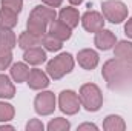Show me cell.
<instances>
[{
	"mask_svg": "<svg viewBox=\"0 0 132 131\" xmlns=\"http://www.w3.org/2000/svg\"><path fill=\"white\" fill-rule=\"evenodd\" d=\"M69 3H71V5H74V6H78V5H81V3H83V0H69Z\"/></svg>",
	"mask_w": 132,
	"mask_h": 131,
	"instance_id": "32",
	"label": "cell"
},
{
	"mask_svg": "<svg viewBox=\"0 0 132 131\" xmlns=\"http://www.w3.org/2000/svg\"><path fill=\"white\" fill-rule=\"evenodd\" d=\"M80 22L88 33H97L104 28V17L103 14H100L97 11H86L81 16Z\"/></svg>",
	"mask_w": 132,
	"mask_h": 131,
	"instance_id": "7",
	"label": "cell"
},
{
	"mask_svg": "<svg viewBox=\"0 0 132 131\" xmlns=\"http://www.w3.org/2000/svg\"><path fill=\"white\" fill-rule=\"evenodd\" d=\"M46 6H51V8H59V6H62V3H63V0H42Z\"/></svg>",
	"mask_w": 132,
	"mask_h": 131,
	"instance_id": "29",
	"label": "cell"
},
{
	"mask_svg": "<svg viewBox=\"0 0 132 131\" xmlns=\"http://www.w3.org/2000/svg\"><path fill=\"white\" fill-rule=\"evenodd\" d=\"M77 60H78V65L81 66L83 69L91 71V69H94L95 66L98 65L100 57L94 49H81L77 54Z\"/></svg>",
	"mask_w": 132,
	"mask_h": 131,
	"instance_id": "11",
	"label": "cell"
},
{
	"mask_svg": "<svg viewBox=\"0 0 132 131\" xmlns=\"http://www.w3.org/2000/svg\"><path fill=\"white\" fill-rule=\"evenodd\" d=\"M85 130H94L97 131V125H94V123H83V125H80L78 127V131H85Z\"/></svg>",
	"mask_w": 132,
	"mask_h": 131,
	"instance_id": "31",
	"label": "cell"
},
{
	"mask_svg": "<svg viewBox=\"0 0 132 131\" xmlns=\"http://www.w3.org/2000/svg\"><path fill=\"white\" fill-rule=\"evenodd\" d=\"M59 106L60 110L68 114V116H74L80 111V106H81V102H80V97L75 91L72 90H65L60 93L59 96Z\"/></svg>",
	"mask_w": 132,
	"mask_h": 131,
	"instance_id": "5",
	"label": "cell"
},
{
	"mask_svg": "<svg viewBox=\"0 0 132 131\" xmlns=\"http://www.w3.org/2000/svg\"><path fill=\"white\" fill-rule=\"evenodd\" d=\"M32 12L38 14L40 17H43L46 22H52L57 19V12H55V8H51V6H46V5H38L32 9Z\"/></svg>",
	"mask_w": 132,
	"mask_h": 131,
	"instance_id": "23",
	"label": "cell"
},
{
	"mask_svg": "<svg viewBox=\"0 0 132 131\" xmlns=\"http://www.w3.org/2000/svg\"><path fill=\"white\" fill-rule=\"evenodd\" d=\"M15 110L11 103L6 102H0V122H9L14 119Z\"/></svg>",
	"mask_w": 132,
	"mask_h": 131,
	"instance_id": "25",
	"label": "cell"
},
{
	"mask_svg": "<svg viewBox=\"0 0 132 131\" xmlns=\"http://www.w3.org/2000/svg\"><path fill=\"white\" fill-rule=\"evenodd\" d=\"M109 90L132 91V59H111L101 69Z\"/></svg>",
	"mask_w": 132,
	"mask_h": 131,
	"instance_id": "1",
	"label": "cell"
},
{
	"mask_svg": "<svg viewBox=\"0 0 132 131\" xmlns=\"http://www.w3.org/2000/svg\"><path fill=\"white\" fill-rule=\"evenodd\" d=\"M48 25H49V22H46L43 17H40L38 14H35V12L31 11L29 19H28V22H26V31L35 34V35L43 37V35L46 34V28H48Z\"/></svg>",
	"mask_w": 132,
	"mask_h": 131,
	"instance_id": "10",
	"label": "cell"
},
{
	"mask_svg": "<svg viewBox=\"0 0 132 131\" xmlns=\"http://www.w3.org/2000/svg\"><path fill=\"white\" fill-rule=\"evenodd\" d=\"M42 45L45 46L46 51H51V53H55V51H60L62 46H63V42L57 37H54L52 34H45L42 37Z\"/></svg>",
	"mask_w": 132,
	"mask_h": 131,
	"instance_id": "22",
	"label": "cell"
},
{
	"mask_svg": "<svg viewBox=\"0 0 132 131\" xmlns=\"http://www.w3.org/2000/svg\"><path fill=\"white\" fill-rule=\"evenodd\" d=\"M43 130H45V125L38 119H31L26 123V131H43Z\"/></svg>",
	"mask_w": 132,
	"mask_h": 131,
	"instance_id": "28",
	"label": "cell"
},
{
	"mask_svg": "<svg viewBox=\"0 0 132 131\" xmlns=\"http://www.w3.org/2000/svg\"><path fill=\"white\" fill-rule=\"evenodd\" d=\"M23 59H25L26 63L37 66L46 60V51L42 49L40 46H34V48H29V49H25Z\"/></svg>",
	"mask_w": 132,
	"mask_h": 131,
	"instance_id": "14",
	"label": "cell"
},
{
	"mask_svg": "<svg viewBox=\"0 0 132 131\" xmlns=\"http://www.w3.org/2000/svg\"><path fill=\"white\" fill-rule=\"evenodd\" d=\"M103 17L111 23H121L128 19V6L120 0H106L101 3Z\"/></svg>",
	"mask_w": 132,
	"mask_h": 131,
	"instance_id": "4",
	"label": "cell"
},
{
	"mask_svg": "<svg viewBox=\"0 0 132 131\" xmlns=\"http://www.w3.org/2000/svg\"><path fill=\"white\" fill-rule=\"evenodd\" d=\"M17 23H19L17 12L11 11L8 8H2L0 9V28H3V30H12Z\"/></svg>",
	"mask_w": 132,
	"mask_h": 131,
	"instance_id": "16",
	"label": "cell"
},
{
	"mask_svg": "<svg viewBox=\"0 0 132 131\" xmlns=\"http://www.w3.org/2000/svg\"><path fill=\"white\" fill-rule=\"evenodd\" d=\"M34 110L40 116H49L55 110V96L51 91H42L34 99Z\"/></svg>",
	"mask_w": 132,
	"mask_h": 131,
	"instance_id": "6",
	"label": "cell"
},
{
	"mask_svg": "<svg viewBox=\"0 0 132 131\" xmlns=\"http://www.w3.org/2000/svg\"><path fill=\"white\" fill-rule=\"evenodd\" d=\"M74 69V57L69 53H62L46 63V72L51 79L59 80Z\"/></svg>",
	"mask_w": 132,
	"mask_h": 131,
	"instance_id": "3",
	"label": "cell"
},
{
	"mask_svg": "<svg viewBox=\"0 0 132 131\" xmlns=\"http://www.w3.org/2000/svg\"><path fill=\"white\" fill-rule=\"evenodd\" d=\"M12 62V49L0 48V71L6 69Z\"/></svg>",
	"mask_w": 132,
	"mask_h": 131,
	"instance_id": "26",
	"label": "cell"
},
{
	"mask_svg": "<svg viewBox=\"0 0 132 131\" xmlns=\"http://www.w3.org/2000/svg\"><path fill=\"white\" fill-rule=\"evenodd\" d=\"M17 43H19V46H20L22 49H29V48H34V46L42 45V37L29 33V31H23V33L19 35Z\"/></svg>",
	"mask_w": 132,
	"mask_h": 131,
	"instance_id": "15",
	"label": "cell"
},
{
	"mask_svg": "<svg viewBox=\"0 0 132 131\" xmlns=\"http://www.w3.org/2000/svg\"><path fill=\"white\" fill-rule=\"evenodd\" d=\"M78 97L81 102V106H85L86 111L89 113H95L98 111L103 105V94L101 90L95 83H85L80 88Z\"/></svg>",
	"mask_w": 132,
	"mask_h": 131,
	"instance_id": "2",
	"label": "cell"
},
{
	"mask_svg": "<svg viewBox=\"0 0 132 131\" xmlns=\"http://www.w3.org/2000/svg\"><path fill=\"white\" fill-rule=\"evenodd\" d=\"M0 5H2V8H8L19 14L23 8V0H0Z\"/></svg>",
	"mask_w": 132,
	"mask_h": 131,
	"instance_id": "27",
	"label": "cell"
},
{
	"mask_svg": "<svg viewBox=\"0 0 132 131\" xmlns=\"http://www.w3.org/2000/svg\"><path fill=\"white\" fill-rule=\"evenodd\" d=\"M49 34H52L54 37H57V39H60L62 42H65L68 39H71V35H72V28H69L66 23H63L60 19L57 20H52L51 23H49Z\"/></svg>",
	"mask_w": 132,
	"mask_h": 131,
	"instance_id": "12",
	"label": "cell"
},
{
	"mask_svg": "<svg viewBox=\"0 0 132 131\" xmlns=\"http://www.w3.org/2000/svg\"><path fill=\"white\" fill-rule=\"evenodd\" d=\"M0 130H14V127H11V125H0Z\"/></svg>",
	"mask_w": 132,
	"mask_h": 131,
	"instance_id": "33",
	"label": "cell"
},
{
	"mask_svg": "<svg viewBox=\"0 0 132 131\" xmlns=\"http://www.w3.org/2000/svg\"><path fill=\"white\" fill-rule=\"evenodd\" d=\"M9 74H11V77L14 79V82L22 83V82H26L28 74H29V68H28L26 63H23V62H17V63L11 65Z\"/></svg>",
	"mask_w": 132,
	"mask_h": 131,
	"instance_id": "17",
	"label": "cell"
},
{
	"mask_svg": "<svg viewBox=\"0 0 132 131\" xmlns=\"http://www.w3.org/2000/svg\"><path fill=\"white\" fill-rule=\"evenodd\" d=\"M26 83L31 90H45L49 85V76L42 69H31L26 79Z\"/></svg>",
	"mask_w": 132,
	"mask_h": 131,
	"instance_id": "9",
	"label": "cell"
},
{
	"mask_svg": "<svg viewBox=\"0 0 132 131\" xmlns=\"http://www.w3.org/2000/svg\"><path fill=\"white\" fill-rule=\"evenodd\" d=\"M59 19L66 23L69 28H75V26H78V22H80V12L75 9V8H71V6H68V8H62L60 9V12H59Z\"/></svg>",
	"mask_w": 132,
	"mask_h": 131,
	"instance_id": "13",
	"label": "cell"
},
{
	"mask_svg": "<svg viewBox=\"0 0 132 131\" xmlns=\"http://www.w3.org/2000/svg\"><path fill=\"white\" fill-rule=\"evenodd\" d=\"M94 43L95 46L101 49V51H109L115 46L117 43V39H115V34L109 30H100L95 33V39H94Z\"/></svg>",
	"mask_w": 132,
	"mask_h": 131,
	"instance_id": "8",
	"label": "cell"
},
{
	"mask_svg": "<svg viewBox=\"0 0 132 131\" xmlns=\"http://www.w3.org/2000/svg\"><path fill=\"white\" fill-rule=\"evenodd\" d=\"M114 56L117 59H132V42L120 40L114 46Z\"/></svg>",
	"mask_w": 132,
	"mask_h": 131,
	"instance_id": "20",
	"label": "cell"
},
{
	"mask_svg": "<svg viewBox=\"0 0 132 131\" xmlns=\"http://www.w3.org/2000/svg\"><path fill=\"white\" fill-rule=\"evenodd\" d=\"M17 45V37L12 33V30H3L0 28V48L5 49H14Z\"/></svg>",
	"mask_w": 132,
	"mask_h": 131,
	"instance_id": "21",
	"label": "cell"
},
{
	"mask_svg": "<svg viewBox=\"0 0 132 131\" xmlns=\"http://www.w3.org/2000/svg\"><path fill=\"white\" fill-rule=\"evenodd\" d=\"M103 130H106V131H125L126 130V123H125V120L120 116L111 114V116H108L104 119Z\"/></svg>",
	"mask_w": 132,
	"mask_h": 131,
	"instance_id": "19",
	"label": "cell"
},
{
	"mask_svg": "<svg viewBox=\"0 0 132 131\" xmlns=\"http://www.w3.org/2000/svg\"><path fill=\"white\" fill-rule=\"evenodd\" d=\"M15 96V86L6 74H0V99H12Z\"/></svg>",
	"mask_w": 132,
	"mask_h": 131,
	"instance_id": "18",
	"label": "cell"
},
{
	"mask_svg": "<svg viewBox=\"0 0 132 131\" xmlns=\"http://www.w3.org/2000/svg\"><path fill=\"white\" fill-rule=\"evenodd\" d=\"M125 34L132 39V17L128 19V22H126V25H125Z\"/></svg>",
	"mask_w": 132,
	"mask_h": 131,
	"instance_id": "30",
	"label": "cell"
},
{
	"mask_svg": "<svg viewBox=\"0 0 132 131\" xmlns=\"http://www.w3.org/2000/svg\"><path fill=\"white\" fill-rule=\"evenodd\" d=\"M46 128H48V131H68L71 128V123H69V120H66L63 117H55L48 123Z\"/></svg>",
	"mask_w": 132,
	"mask_h": 131,
	"instance_id": "24",
	"label": "cell"
}]
</instances>
